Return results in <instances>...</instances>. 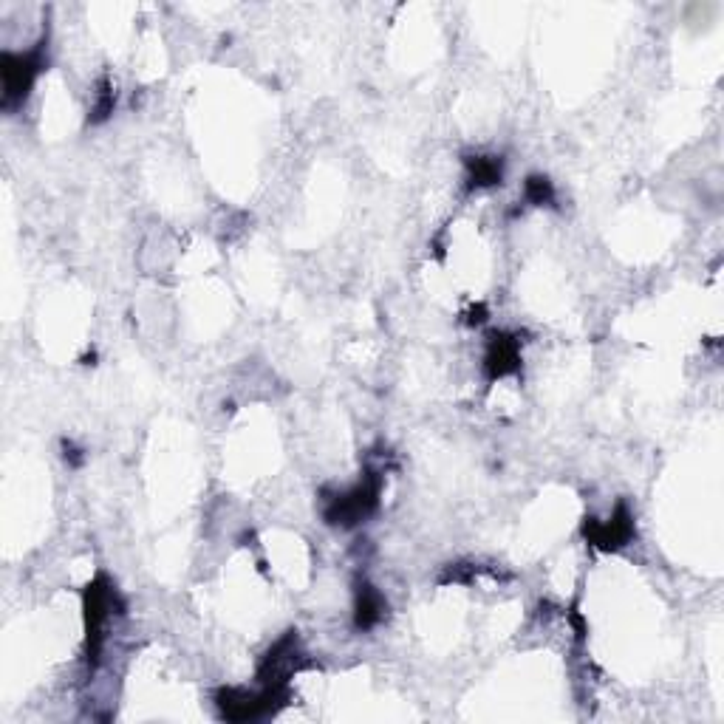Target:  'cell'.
<instances>
[{"label": "cell", "instance_id": "obj_7", "mask_svg": "<svg viewBox=\"0 0 724 724\" xmlns=\"http://www.w3.org/2000/svg\"><path fill=\"white\" fill-rule=\"evenodd\" d=\"M527 198L532 204H543V201H552V184L541 176H532L527 181Z\"/></svg>", "mask_w": 724, "mask_h": 724}, {"label": "cell", "instance_id": "obj_6", "mask_svg": "<svg viewBox=\"0 0 724 724\" xmlns=\"http://www.w3.org/2000/svg\"><path fill=\"white\" fill-rule=\"evenodd\" d=\"M470 167V187H490V184H498L501 181V162L493 159V156H478V159H470L467 162Z\"/></svg>", "mask_w": 724, "mask_h": 724}, {"label": "cell", "instance_id": "obj_1", "mask_svg": "<svg viewBox=\"0 0 724 724\" xmlns=\"http://www.w3.org/2000/svg\"><path fill=\"white\" fill-rule=\"evenodd\" d=\"M43 51H46V43H40L37 49L26 51V54L3 51L0 74H3V105L6 108H15V105H20L26 99L34 77L43 68Z\"/></svg>", "mask_w": 724, "mask_h": 724}, {"label": "cell", "instance_id": "obj_4", "mask_svg": "<svg viewBox=\"0 0 724 724\" xmlns=\"http://www.w3.org/2000/svg\"><path fill=\"white\" fill-rule=\"evenodd\" d=\"M631 532H634L631 512L626 507H617V512L611 515L606 524H592V529L586 535L600 549H617V546H623L631 538Z\"/></svg>", "mask_w": 724, "mask_h": 724}, {"label": "cell", "instance_id": "obj_3", "mask_svg": "<svg viewBox=\"0 0 724 724\" xmlns=\"http://www.w3.org/2000/svg\"><path fill=\"white\" fill-rule=\"evenodd\" d=\"M521 365V346L518 340L510 334H495L487 348V357H484V368H487V377L501 379L507 374H515Z\"/></svg>", "mask_w": 724, "mask_h": 724}, {"label": "cell", "instance_id": "obj_5", "mask_svg": "<svg viewBox=\"0 0 724 724\" xmlns=\"http://www.w3.org/2000/svg\"><path fill=\"white\" fill-rule=\"evenodd\" d=\"M385 617V600L377 589L362 586L357 594V628H374Z\"/></svg>", "mask_w": 724, "mask_h": 724}, {"label": "cell", "instance_id": "obj_2", "mask_svg": "<svg viewBox=\"0 0 724 724\" xmlns=\"http://www.w3.org/2000/svg\"><path fill=\"white\" fill-rule=\"evenodd\" d=\"M379 501V476H368L362 484H357L354 490L337 495L331 501V507L326 510L329 524H340V527H354L360 524L362 518H368L371 512L377 510Z\"/></svg>", "mask_w": 724, "mask_h": 724}]
</instances>
